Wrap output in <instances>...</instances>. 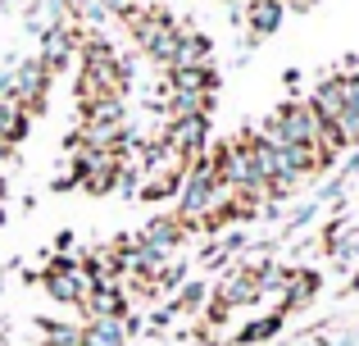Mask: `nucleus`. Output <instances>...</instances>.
<instances>
[{"label":"nucleus","mask_w":359,"mask_h":346,"mask_svg":"<svg viewBox=\"0 0 359 346\" xmlns=\"http://www.w3.org/2000/svg\"><path fill=\"white\" fill-rule=\"evenodd\" d=\"M27 128H32V114H27L14 96H0V137H5L9 146H18L27 137Z\"/></svg>","instance_id":"15"},{"label":"nucleus","mask_w":359,"mask_h":346,"mask_svg":"<svg viewBox=\"0 0 359 346\" xmlns=\"http://www.w3.org/2000/svg\"><path fill=\"white\" fill-rule=\"evenodd\" d=\"M214 91H219V69L214 64L168 69V96H214Z\"/></svg>","instance_id":"9"},{"label":"nucleus","mask_w":359,"mask_h":346,"mask_svg":"<svg viewBox=\"0 0 359 346\" xmlns=\"http://www.w3.org/2000/svg\"><path fill=\"white\" fill-rule=\"evenodd\" d=\"M50 82H55L50 69H46V64L32 55V60L14 64L9 73H0V96H14L18 105H23L27 114L36 119V114L46 109V100H50Z\"/></svg>","instance_id":"2"},{"label":"nucleus","mask_w":359,"mask_h":346,"mask_svg":"<svg viewBox=\"0 0 359 346\" xmlns=\"http://www.w3.org/2000/svg\"><path fill=\"white\" fill-rule=\"evenodd\" d=\"M309 109H314L323 124H337V119L346 114V96H341V78H323L314 91H309Z\"/></svg>","instance_id":"13"},{"label":"nucleus","mask_w":359,"mask_h":346,"mask_svg":"<svg viewBox=\"0 0 359 346\" xmlns=\"http://www.w3.org/2000/svg\"><path fill=\"white\" fill-rule=\"evenodd\" d=\"M78 41H82V32H73L69 23H55V27L41 32V55H36V60L50 69V78L73 60V55H78Z\"/></svg>","instance_id":"8"},{"label":"nucleus","mask_w":359,"mask_h":346,"mask_svg":"<svg viewBox=\"0 0 359 346\" xmlns=\"http://www.w3.org/2000/svg\"><path fill=\"white\" fill-rule=\"evenodd\" d=\"M78 310L87 314V319H128L132 301H128V292H123V283H96Z\"/></svg>","instance_id":"7"},{"label":"nucleus","mask_w":359,"mask_h":346,"mask_svg":"<svg viewBox=\"0 0 359 346\" xmlns=\"http://www.w3.org/2000/svg\"><path fill=\"white\" fill-rule=\"evenodd\" d=\"M73 187H78V173H55V182H50V192H73Z\"/></svg>","instance_id":"22"},{"label":"nucleus","mask_w":359,"mask_h":346,"mask_svg":"<svg viewBox=\"0 0 359 346\" xmlns=\"http://www.w3.org/2000/svg\"><path fill=\"white\" fill-rule=\"evenodd\" d=\"M318 287H323V278H318L314 269H291V283H287V292H282L278 310H282V314H296V310H305V305L318 296Z\"/></svg>","instance_id":"12"},{"label":"nucleus","mask_w":359,"mask_h":346,"mask_svg":"<svg viewBox=\"0 0 359 346\" xmlns=\"http://www.w3.org/2000/svg\"><path fill=\"white\" fill-rule=\"evenodd\" d=\"M282 18H287V0H250L245 5V27H250L255 41L282 32Z\"/></svg>","instance_id":"11"},{"label":"nucleus","mask_w":359,"mask_h":346,"mask_svg":"<svg viewBox=\"0 0 359 346\" xmlns=\"http://www.w3.org/2000/svg\"><path fill=\"white\" fill-rule=\"evenodd\" d=\"M187 64H214V36L182 27V36H177V55H173V69H187Z\"/></svg>","instance_id":"14"},{"label":"nucleus","mask_w":359,"mask_h":346,"mask_svg":"<svg viewBox=\"0 0 359 346\" xmlns=\"http://www.w3.org/2000/svg\"><path fill=\"white\" fill-rule=\"evenodd\" d=\"M210 296L219 305H228L232 314L245 310V305H255V301H259V278H255V265H232L228 274L219 278V287H214Z\"/></svg>","instance_id":"5"},{"label":"nucleus","mask_w":359,"mask_h":346,"mask_svg":"<svg viewBox=\"0 0 359 346\" xmlns=\"http://www.w3.org/2000/svg\"><path fill=\"white\" fill-rule=\"evenodd\" d=\"M191 278V265H182V260H168L164 269H159V278H155V292L164 296V292H177V287Z\"/></svg>","instance_id":"20"},{"label":"nucleus","mask_w":359,"mask_h":346,"mask_svg":"<svg viewBox=\"0 0 359 346\" xmlns=\"http://www.w3.org/2000/svg\"><path fill=\"white\" fill-rule=\"evenodd\" d=\"M78 346H128V328L123 319H87Z\"/></svg>","instance_id":"16"},{"label":"nucleus","mask_w":359,"mask_h":346,"mask_svg":"<svg viewBox=\"0 0 359 346\" xmlns=\"http://www.w3.org/2000/svg\"><path fill=\"white\" fill-rule=\"evenodd\" d=\"M282 319H287L282 310H269V314H259V319H250L245 328H237V333H232V346H255V342H269V338H278V333H282Z\"/></svg>","instance_id":"17"},{"label":"nucleus","mask_w":359,"mask_h":346,"mask_svg":"<svg viewBox=\"0 0 359 346\" xmlns=\"http://www.w3.org/2000/svg\"><path fill=\"white\" fill-rule=\"evenodd\" d=\"M341 78H359V55H346L341 60Z\"/></svg>","instance_id":"24"},{"label":"nucleus","mask_w":359,"mask_h":346,"mask_svg":"<svg viewBox=\"0 0 359 346\" xmlns=\"http://www.w3.org/2000/svg\"><path fill=\"white\" fill-rule=\"evenodd\" d=\"M187 232H191V228H187L177 214H155V219H150L146 228L137 232V237H141V241H150V246H159L164 255H173V251L187 241Z\"/></svg>","instance_id":"10"},{"label":"nucleus","mask_w":359,"mask_h":346,"mask_svg":"<svg viewBox=\"0 0 359 346\" xmlns=\"http://www.w3.org/2000/svg\"><path fill=\"white\" fill-rule=\"evenodd\" d=\"M132 27V41H137L141 55H150L155 64H164V69H173V55H177V36H182V27L173 23V14L168 9H137V14L128 18Z\"/></svg>","instance_id":"1"},{"label":"nucleus","mask_w":359,"mask_h":346,"mask_svg":"<svg viewBox=\"0 0 359 346\" xmlns=\"http://www.w3.org/2000/svg\"><path fill=\"white\" fill-rule=\"evenodd\" d=\"M100 5H105V14H109V18H123V23L137 14V0H100Z\"/></svg>","instance_id":"21"},{"label":"nucleus","mask_w":359,"mask_h":346,"mask_svg":"<svg viewBox=\"0 0 359 346\" xmlns=\"http://www.w3.org/2000/svg\"><path fill=\"white\" fill-rule=\"evenodd\" d=\"M41 287H46V296H50L55 305H82L87 301V292L96 287V278H87L82 269H46L41 274Z\"/></svg>","instance_id":"6"},{"label":"nucleus","mask_w":359,"mask_h":346,"mask_svg":"<svg viewBox=\"0 0 359 346\" xmlns=\"http://www.w3.org/2000/svg\"><path fill=\"white\" fill-rule=\"evenodd\" d=\"M73 251V232L64 228V232H55V255H69Z\"/></svg>","instance_id":"23"},{"label":"nucleus","mask_w":359,"mask_h":346,"mask_svg":"<svg viewBox=\"0 0 359 346\" xmlns=\"http://www.w3.org/2000/svg\"><path fill=\"white\" fill-rule=\"evenodd\" d=\"M210 133H214L210 114H177V119H168V128H164V142L173 146V151L182 155L187 164H191L201 151H210Z\"/></svg>","instance_id":"4"},{"label":"nucleus","mask_w":359,"mask_h":346,"mask_svg":"<svg viewBox=\"0 0 359 346\" xmlns=\"http://www.w3.org/2000/svg\"><path fill=\"white\" fill-rule=\"evenodd\" d=\"M5 192H9V182H5V178H0V201H5Z\"/></svg>","instance_id":"25"},{"label":"nucleus","mask_w":359,"mask_h":346,"mask_svg":"<svg viewBox=\"0 0 359 346\" xmlns=\"http://www.w3.org/2000/svg\"><path fill=\"white\" fill-rule=\"evenodd\" d=\"M0 223H5V205H0Z\"/></svg>","instance_id":"26"},{"label":"nucleus","mask_w":359,"mask_h":346,"mask_svg":"<svg viewBox=\"0 0 359 346\" xmlns=\"http://www.w3.org/2000/svg\"><path fill=\"white\" fill-rule=\"evenodd\" d=\"M318 128L323 119L309 109V100H282L269 119H264L259 133L273 137V142H296V146H318Z\"/></svg>","instance_id":"3"},{"label":"nucleus","mask_w":359,"mask_h":346,"mask_svg":"<svg viewBox=\"0 0 359 346\" xmlns=\"http://www.w3.org/2000/svg\"><path fill=\"white\" fill-rule=\"evenodd\" d=\"M41 328V346H78L82 324H60V319H36Z\"/></svg>","instance_id":"19"},{"label":"nucleus","mask_w":359,"mask_h":346,"mask_svg":"<svg viewBox=\"0 0 359 346\" xmlns=\"http://www.w3.org/2000/svg\"><path fill=\"white\" fill-rule=\"evenodd\" d=\"M245 5H250V0H245Z\"/></svg>","instance_id":"27"},{"label":"nucleus","mask_w":359,"mask_h":346,"mask_svg":"<svg viewBox=\"0 0 359 346\" xmlns=\"http://www.w3.org/2000/svg\"><path fill=\"white\" fill-rule=\"evenodd\" d=\"M205 301H210V287L196 283V278H187V283L177 287V296L168 301V310H173V319H177V314H196V310H205Z\"/></svg>","instance_id":"18"}]
</instances>
